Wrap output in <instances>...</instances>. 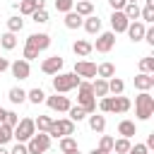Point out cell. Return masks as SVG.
I'll use <instances>...</instances> for the list:
<instances>
[{
    "label": "cell",
    "mask_w": 154,
    "mask_h": 154,
    "mask_svg": "<svg viewBox=\"0 0 154 154\" xmlns=\"http://www.w3.org/2000/svg\"><path fill=\"white\" fill-rule=\"evenodd\" d=\"M72 51H75V55H79V58H87L94 48H91V43L89 41H84V38H79V41H75L72 43Z\"/></svg>",
    "instance_id": "cell-19"
},
{
    "label": "cell",
    "mask_w": 154,
    "mask_h": 154,
    "mask_svg": "<svg viewBox=\"0 0 154 154\" xmlns=\"http://www.w3.org/2000/svg\"><path fill=\"white\" fill-rule=\"evenodd\" d=\"M154 87V75H149V72H140L137 77H135V89H140V91H149Z\"/></svg>",
    "instance_id": "cell-15"
},
{
    "label": "cell",
    "mask_w": 154,
    "mask_h": 154,
    "mask_svg": "<svg viewBox=\"0 0 154 154\" xmlns=\"http://www.w3.org/2000/svg\"><path fill=\"white\" fill-rule=\"evenodd\" d=\"M79 82H82V77H77L75 72H58L53 77V89H55V94H65L70 89H77Z\"/></svg>",
    "instance_id": "cell-2"
},
{
    "label": "cell",
    "mask_w": 154,
    "mask_h": 154,
    "mask_svg": "<svg viewBox=\"0 0 154 154\" xmlns=\"http://www.w3.org/2000/svg\"><path fill=\"white\" fill-rule=\"evenodd\" d=\"M125 2H128V0H108V5H111L113 10H123V7H125Z\"/></svg>",
    "instance_id": "cell-48"
},
{
    "label": "cell",
    "mask_w": 154,
    "mask_h": 154,
    "mask_svg": "<svg viewBox=\"0 0 154 154\" xmlns=\"http://www.w3.org/2000/svg\"><path fill=\"white\" fill-rule=\"evenodd\" d=\"M46 103H48V108H53V111H67L72 103H70V99L67 96H46Z\"/></svg>",
    "instance_id": "cell-14"
},
{
    "label": "cell",
    "mask_w": 154,
    "mask_h": 154,
    "mask_svg": "<svg viewBox=\"0 0 154 154\" xmlns=\"http://www.w3.org/2000/svg\"><path fill=\"white\" fill-rule=\"evenodd\" d=\"M7 67H10V63H7V58H0V75H2V72H5Z\"/></svg>",
    "instance_id": "cell-49"
},
{
    "label": "cell",
    "mask_w": 154,
    "mask_h": 154,
    "mask_svg": "<svg viewBox=\"0 0 154 154\" xmlns=\"http://www.w3.org/2000/svg\"><path fill=\"white\" fill-rule=\"evenodd\" d=\"M91 91H94V96H108V79L96 77L91 82Z\"/></svg>",
    "instance_id": "cell-20"
},
{
    "label": "cell",
    "mask_w": 154,
    "mask_h": 154,
    "mask_svg": "<svg viewBox=\"0 0 154 154\" xmlns=\"http://www.w3.org/2000/svg\"><path fill=\"white\" fill-rule=\"evenodd\" d=\"M132 144H130V140L128 137H120V140H113V154H128V149H130Z\"/></svg>",
    "instance_id": "cell-31"
},
{
    "label": "cell",
    "mask_w": 154,
    "mask_h": 154,
    "mask_svg": "<svg viewBox=\"0 0 154 154\" xmlns=\"http://www.w3.org/2000/svg\"><path fill=\"white\" fill-rule=\"evenodd\" d=\"M77 94H79V96H77V103L87 111V116L94 113V111H96V96H94V91H91V82H84V79H82V82L77 84Z\"/></svg>",
    "instance_id": "cell-1"
},
{
    "label": "cell",
    "mask_w": 154,
    "mask_h": 154,
    "mask_svg": "<svg viewBox=\"0 0 154 154\" xmlns=\"http://www.w3.org/2000/svg\"><path fill=\"white\" fill-rule=\"evenodd\" d=\"M99 147H101L103 152H113V137H111V135H101V142H99Z\"/></svg>",
    "instance_id": "cell-40"
},
{
    "label": "cell",
    "mask_w": 154,
    "mask_h": 154,
    "mask_svg": "<svg viewBox=\"0 0 154 154\" xmlns=\"http://www.w3.org/2000/svg\"><path fill=\"white\" fill-rule=\"evenodd\" d=\"M26 99H29L31 103H36V106H38V103H43V101H46V91H43L41 87H36V89L26 91Z\"/></svg>",
    "instance_id": "cell-29"
},
{
    "label": "cell",
    "mask_w": 154,
    "mask_h": 154,
    "mask_svg": "<svg viewBox=\"0 0 154 154\" xmlns=\"http://www.w3.org/2000/svg\"><path fill=\"white\" fill-rule=\"evenodd\" d=\"M26 46H31V48H36V51L41 53V51H46V48L51 46V36H48V34H31V36L26 38Z\"/></svg>",
    "instance_id": "cell-10"
},
{
    "label": "cell",
    "mask_w": 154,
    "mask_h": 154,
    "mask_svg": "<svg viewBox=\"0 0 154 154\" xmlns=\"http://www.w3.org/2000/svg\"><path fill=\"white\" fill-rule=\"evenodd\" d=\"M89 128H91L94 132H103V128H106V118H103V116H99L96 111H94V113H89Z\"/></svg>",
    "instance_id": "cell-21"
},
{
    "label": "cell",
    "mask_w": 154,
    "mask_h": 154,
    "mask_svg": "<svg viewBox=\"0 0 154 154\" xmlns=\"http://www.w3.org/2000/svg\"><path fill=\"white\" fill-rule=\"evenodd\" d=\"M48 147H51V137H48L46 132H34V135L26 140L29 154H43V152H48Z\"/></svg>",
    "instance_id": "cell-4"
},
{
    "label": "cell",
    "mask_w": 154,
    "mask_h": 154,
    "mask_svg": "<svg viewBox=\"0 0 154 154\" xmlns=\"http://www.w3.org/2000/svg\"><path fill=\"white\" fill-rule=\"evenodd\" d=\"M63 58L60 55H51V58H46L43 63H41V72L43 75H58L60 70H63Z\"/></svg>",
    "instance_id": "cell-8"
},
{
    "label": "cell",
    "mask_w": 154,
    "mask_h": 154,
    "mask_svg": "<svg viewBox=\"0 0 154 154\" xmlns=\"http://www.w3.org/2000/svg\"><path fill=\"white\" fill-rule=\"evenodd\" d=\"M82 26L87 29V34H101V19L94 17V14H89V17L82 22Z\"/></svg>",
    "instance_id": "cell-18"
},
{
    "label": "cell",
    "mask_w": 154,
    "mask_h": 154,
    "mask_svg": "<svg viewBox=\"0 0 154 154\" xmlns=\"http://www.w3.org/2000/svg\"><path fill=\"white\" fill-rule=\"evenodd\" d=\"M2 123H5V125H10V128H14V125L19 123V116H17V113H12V111H7V113H5V120H2Z\"/></svg>",
    "instance_id": "cell-44"
},
{
    "label": "cell",
    "mask_w": 154,
    "mask_h": 154,
    "mask_svg": "<svg viewBox=\"0 0 154 154\" xmlns=\"http://www.w3.org/2000/svg\"><path fill=\"white\" fill-rule=\"evenodd\" d=\"M7 96H10L12 103H24V101H26V91H24L22 87H12V89L7 91Z\"/></svg>",
    "instance_id": "cell-26"
},
{
    "label": "cell",
    "mask_w": 154,
    "mask_h": 154,
    "mask_svg": "<svg viewBox=\"0 0 154 154\" xmlns=\"http://www.w3.org/2000/svg\"><path fill=\"white\" fill-rule=\"evenodd\" d=\"M149 152V147L147 144H135V147H130L128 149V154H147Z\"/></svg>",
    "instance_id": "cell-46"
},
{
    "label": "cell",
    "mask_w": 154,
    "mask_h": 154,
    "mask_svg": "<svg viewBox=\"0 0 154 154\" xmlns=\"http://www.w3.org/2000/svg\"><path fill=\"white\" fill-rule=\"evenodd\" d=\"M75 75L77 77H96V65L91 60H77L75 63Z\"/></svg>",
    "instance_id": "cell-11"
},
{
    "label": "cell",
    "mask_w": 154,
    "mask_h": 154,
    "mask_svg": "<svg viewBox=\"0 0 154 154\" xmlns=\"http://www.w3.org/2000/svg\"><path fill=\"white\" fill-rule=\"evenodd\" d=\"M10 154H29V149H26V144H24V142H17V144L10 149Z\"/></svg>",
    "instance_id": "cell-45"
},
{
    "label": "cell",
    "mask_w": 154,
    "mask_h": 154,
    "mask_svg": "<svg viewBox=\"0 0 154 154\" xmlns=\"http://www.w3.org/2000/svg\"><path fill=\"white\" fill-rule=\"evenodd\" d=\"M140 17H142L144 22H154V7H152V5H147L144 10H140Z\"/></svg>",
    "instance_id": "cell-42"
},
{
    "label": "cell",
    "mask_w": 154,
    "mask_h": 154,
    "mask_svg": "<svg viewBox=\"0 0 154 154\" xmlns=\"http://www.w3.org/2000/svg\"><path fill=\"white\" fill-rule=\"evenodd\" d=\"M128 24H130V19L123 14V10H113V14H111V26H113V34H125Z\"/></svg>",
    "instance_id": "cell-9"
},
{
    "label": "cell",
    "mask_w": 154,
    "mask_h": 154,
    "mask_svg": "<svg viewBox=\"0 0 154 154\" xmlns=\"http://www.w3.org/2000/svg\"><path fill=\"white\" fill-rule=\"evenodd\" d=\"M108 154H113V152H108Z\"/></svg>",
    "instance_id": "cell-56"
},
{
    "label": "cell",
    "mask_w": 154,
    "mask_h": 154,
    "mask_svg": "<svg viewBox=\"0 0 154 154\" xmlns=\"http://www.w3.org/2000/svg\"><path fill=\"white\" fill-rule=\"evenodd\" d=\"M36 58H38V51L31 48V46H24V60L31 63V60H36Z\"/></svg>",
    "instance_id": "cell-43"
},
{
    "label": "cell",
    "mask_w": 154,
    "mask_h": 154,
    "mask_svg": "<svg viewBox=\"0 0 154 154\" xmlns=\"http://www.w3.org/2000/svg\"><path fill=\"white\" fill-rule=\"evenodd\" d=\"M10 140H12V128L5 125V123H0V144H7Z\"/></svg>",
    "instance_id": "cell-38"
},
{
    "label": "cell",
    "mask_w": 154,
    "mask_h": 154,
    "mask_svg": "<svg viewBox=\"0 0 154 154\" xmlns=\"http://www.w3.org/2000/svg\"><path fill=\"white\" fill-rule=\"evenodd\" d=\"M65 26H67V29H79V26H82V17H79L77 12H72V10L65 12Z\"/></svg>",
    "instance_id": "cell-24"
},
{
    "label": "cell",
    "mask_w": 154,
    "mask_h": 154,
    "mask_svg": "<svg viewBox=\"0 0 154 154\" xmlns=\"http://www.w3.org/2000/svg\"><path fill=\"white\" fill-rule=\"evenodd\" d=\"M67 116H70V120H72V123H79L82 118H87V111L77 103V106H70V108H67Z\"/></svg>",
    "instance_id": "cell-30"
},
{
    "label": "cell",
    "mask_w": 154,
    "mask_h": 154,
    "mask_svg": "<svg viewBox=\"0 0 154 154\" xmlns=\"http://www.w3.org/2000/svg\"><path fill=\"white\" fill-rule=\"evenodd\" d=\"M51 123H53V118H51V116H38V118L34 120V125H36V130H38V132H46V130L51 128Z\"/></svg>",
    "instance_id": "cell-33"
},
{
    "label": "cell",
    "mask_w": 154,
    "mask_h": 154,
    "mask_svg": "<svg viewBox=\"0 0 154 154\" xmlns=\"http://www.w3.org/2000/svg\"><path fill=\"white\" fill-rule=\"evenodd\" d=\"M79 17H89L94 12V2L91 0H77V10H75Z\"/></svg>",
    "instance_id": "cell-22"
},
{
    "label": "cell",
    "mask_w": 154,
    "mask_h": 154,
    "mask_svg": "<svg viewBox=\"0 0 154 154\" xmlns=\"http://www.w3.org/2000/svg\"><path fill=\"white\" fill-rule=\"evenodd\" d=\"M5 113H7V111H5V108H2V106H0V123H2V120H5Z\"/></svg>",
    "instance_id": "cell-51"
},
{
    "label": "cell",
    "mask_w": 154,
    "mask_h": 154,
    "mask_svg": "<svg viewBox=\"0 0 154 154\" xmlns=\"http://www.w3.org/2000/svg\"><path fill=\"white\" fill-rule=\"evenodd\" d=\"M123 14H125L130 22H137V19H140V7H137V2H125Z\"/></svg>",
    "instance_id": "cell-23"
},
{
    "label": "cell",
    "mask_w": 154,
    "mask_h": 154,
    "mask_svg": "<svg viewBox=\"0 0 154 154\" xmlns=\"http://www.w3.org/2000/svg\"><path fill=\"white\" fill-rule=\"evenodd\" d=\"M147 5H152V7H154V0H147Z\"/></svg>",
    "instance_id": "cell-54"
},
{
    "label": "cell",
    "mask_w": 154,
    "mask_h": 154,
    "mask_svg": "<svg viewBox=\"0 0 154 154\" xmlns=\"http://www.w3.org/2000/svg\"><path fill=\"white\" fill-rule=\"evenodd\" d=\"M128 2H137V0H128Z\"/></svg>",
    "instance_id": "cell-55"
},
{
    "label": "cell",
    "mask_w": 154,
    "mask_h": 154,
    "mask_svg": "<svg viewBox=\"0 0 154 154\" xmlns=\"http://www.w3.org/2000/svg\"><path fill=\"white\" fill-rule=\"evenodd\" d=\"M130 99L128 96H123V94H116L113 96V111L111 113H125V111H130Z\"/></svg>",
    "instance_id": "cell-16"
},
{
    "label": "cell",
    "mask_w": 154,
    "mask_h": 154,
    "mask_svg": "<svg viewBox=\"0 0 154 154\" xmlns=\"http://www.w3.org/2000/svg\"><path fill=\"white\" fill-rule=\"evenodd\" d=\"M0 46H2L5 51H12V48L17 46V36H14L12 31H7V34H2V36H0Z\"/></svg>",
    "instance_id": "cell-32"
},
{
    "label": "cell",
    "mask_w": 154,
    "mask_h": 154,
    "mask_svg": "<svg viewBox=\"0 0 154 154\" xmlns=\"http://www.w3.org/2000/svg\"><path fill=\"white\" fill-rule=\"evenodd\" d=\"M140 72H154V58L152 55H144L142 60H140Z\"/></svg>",
    "instance_id": "cell-36"
},
{
    "label": "cell",
    "mask_w": 154,
    "mask_h": 154,
    "mask_svg": "<svg viewBox=\"0 0 154 154\" xmlns=\"http://www.w3.org/2000/svg\"><path fill=\"white\" fill-rule=\"evenodd\" d=\"M75 132V123L70 120V118H63V120H53L51 123V128L46 130V135L48 137H65V135H72Z\"/></svg>",
    "instance_id": "cell-5"
},
{
    "label": "cell",
    "mask_w": 154,
    "mask_h": 154,
    "mask_svg": "<svg viewBox=\"0 0 154 154\" xmlns=\"http://www.w3.org/2000/svg\"><path fill=\"white\" fill-rule=\"evenodd\" d=\"M113 46H116V34H113V31H103V34H99L96 43H91V48H96L99 53H108Z\"/></svg>",
    "instance_id": "cell-7"
},
{
    "label": "cell",
    "mask_w": 154,
    "mask_h": 154,
    "mask_svg": "<svg viewBox=\"0 0 154 154\" xmlns=\"http://www.w3.org/2000/svg\"><path fill=\"white\" fill-rule=\"evenodd\" d=\"M63 154H82L79 149H70V152H63Z\"/></svg>",
    "instance_id": "cell-52"
},
{
    "label": "cell",
    "mask_w": 154,
    "mask_h": 154,
    "mask_svg": "<svg viewBox=\"0 0 154 154\" xmlns=\"http://www.w3.org/2000/svg\"><path fill=\"white\" fill-rule=\"evenodd\" d=\"M135 113L140 120H149L154 113V99L149 96V91H140V96L135 99Z\"/></svg>",
    "instance_id": "cell-3"
},
{
    "label": "cell",
    "mask_w": 154,
    "mask_h": 154,
    "mask_svg": "<svg viewBox=\"0 0 154 154\" xmlns=\"http://www.w3.org/2000/svg\"><path fill=\"white\" fill-rule=\"evenodd\" d=\"M118 135H120V137H128V140L135 137V135H137L135 123H132V120H120V123H118Z\"/></svg>",
    "instance_id": "cell-17"
},
{
    "label": "cell",
    "mask_w": 154,
    "mask_h": 154,
    "mask_svg": "<svg viewBox=\"0 0 154 154\" xmlns=\"http://www.w3.org/2000/svg\"><path fill=\"white\" fill-rule=\"evenodd\" d=\"M144 29H147V26L137 19V22H130V24H128L125 34L130 36V41H132V43H137V41H142V38H144Z\"/></svg>",
    "instance_id": "cell-12"
},
{
    "label": "cell",
    "mask_w": 154,
    "mask_h": 154,
    "mask_svg": "<svg viewBox=\"0 0 154 154\" xmlns=\"http://www.w3.org/2000/svg\"><path fill=\"white\" fill-rule=\"evenodd\" d=\"M22 26H24V19L22 17H10L7 19V31L17 34V31H22Z\"/></svg>",
    "instance_id": "cell-34"
},
{
    "label": "cell",
    "mask_w": 154,
    "mask_h": 154,
    "mask_svg": "<svg viewBox=\"0 0 154 154\" xmlns=\"http://www.w3.org/2000/svg\"><path fill=\"white\" fill-rule=\"evenodd\" d=\"M144 41L149 46H154V29H144Z\"/></svg>",
    "instance_id": "cell-47"
},
{
    "label": "cell",
    "mask_w": 154,
    "mask_h": 154,
    "mask_svg": "<svg viewBox=\"0 0 154 154\" xmlns=\"http://www.w3.org/2000/svg\"><path fill=\"white\" fill-rule=\"evenodd\" d=\"M116 75V67H113V63H101V65H96V77H103V79H108V77H113Z\"/></svg>",
    "instance_id": "cell-25"
},
{
    "label": "cell",
    "mask_w": 154,
    "mask_h": 154,
    "mask_svg": "<svg viewBox=\"0 0 154 154\" xmlns=\"http://www.w3.org/2000/svg\"><path fill=\"white\" fill-rule=\"evenodd\" d=\"M14 7H19V14H31L34 10H38L36 0H19V2H14Z\"/></svg>",
    "instance_id": "cell-27"
},
{
    "label": "cell",
    "mask_w": 154,
    "mask_h": 154,
    "mask_svg": "<svg viewBox=\"0 0 154 154\" xmlns=\"http://www.w3.org/2000/svg\"><path fill=\"white\" fill-rule=\"evenodd\" d=\"M147 154H149V152H147Z\"/></svg>",
    "instance_id": "cell-57"
},
{
    "label": "cell",
    "mask_w": 154,
    "mask_h": 154,
    "mask_svg": "<svg viewBox=\"0 0 154 154\" xmlns=\"http://www.w3.org/2000/svg\"><path fill=\"white\" fill-rule=\"evenodd\" d=\"M89 154H108V152H103V149H101V147H96V149H91V152H89Z\"/></svg>",
    "instance_id": "cell-50"
},
{
    "label": "cell",
    "mask_w": 154,
    "mask_h": 154,
    "mask_svg": "<svg viewBox=\"0 0 154 154\" xmlns=\"http://www.w3.org/2000/svg\"><path fill=\"white\" fill-rule=\"evenodd\" d=\"M31 19H34L36 24H43V22H48V12H46V7H38V10H34V12H31Z\"/></svg>",
    "instance_id": "cell-37"
},
{
    "label": "cell",
    "mask_w": 154,
    "mask_h": 154,
    "mask_svg": "<svg viewBox=\"0 0 154 154\" xmlns=\"http://www.w3.org/2000/svg\"><path fill=\"white\" fill-rule=\"evenodd\" d=\"M123 89H125V82L120 79V77H108V91L116 96V94H123Z\"/></svg>",
    "instance_id": "cell-28"
},
{
    "label": "cell",
    "mask_w": 154,
    "mask_h": 154,
    "mask_svg": "<svg viewBox=\"0 0 154 154\" xmlns=\"http://www.w3.org/2000/svg\"><path fill=\"white\" fill-rule=\"evenodd\" d=\"M36 132V125H34V118H22L14 128H12V137H17V142H26L31 135Z\"/></svg>",
    "instance_id": "cell-6"
},
{
    "label": "cell",
    "mask_w": 154,
    "mask_h": 154,
    "mask_svg": "<svg viewBox=\"0 0 154 154\" xmlns=\"http://www.w3.org/2000/svg\"><path fill=\"white\" fill-rule=\"evenodd\" d=\"M75 5V0H55V10L58 12H70Z\"/></svg>",
    "instance_id": "cell-41"
},
{
    "label": "cell",
    "mask_w": 154,
    "mask_h": 154,
    "mask_svg": "<svg viewBox=\"0 0 154 154\" xmlns=\"http://www.w3.org/2000/svg\"><path fill=\"white\" fill-rule=\"evenodd\" d=\"M10 70H12V77H17V79H26L29 75H31V67H29V63L22 58V60H14L12 65H10Z\"/></svg>",
    "instance_id": "cell-13"
},
{
    "label": "cell",
    "mask_w": 154,
    "mask_h": 154,
    "mask_svg": "<svg viewBox=\"0 0 154 154\" xmlns=\"http://www.w3.org/2000/svg\"><path fill=\"white\" fill-rule=\"evenodd\" d=\"M99 108H101L103 113H111V111H113V96H101Z\"/></svg>",
    "instance_id": "cell-39"
},
{
    "label": "cell",
    "mask_w": 154,
    "mask_h": 154,
    "mask_svg": "<svg viewBox=\"0 0 154 154\" xmlns=\"http://www.w3.org/2000/svg\"><path fill=\"white\" fill-rule=\"evenodd\" d=\"M70 149H77V142H75V137H72V135H65V137H60V152H70Z\"/></svg>",
    "instance_id": "cell-35"
},
{
    "label": "cell",
    "mask_w": 154,
    "mask_h": 154,
    "mask_svg": "<svg viewBox=\"0 0 154 154\" xmlns=\"http://www.w3.org/2000/svg\"><path fill=\"white\" fill-rule=\"evenodd\" d=\"M0 154H10V149H5V147L0 144Z\"/></svg>",
    "instance_id": "cell-53"
}]
</instances>
